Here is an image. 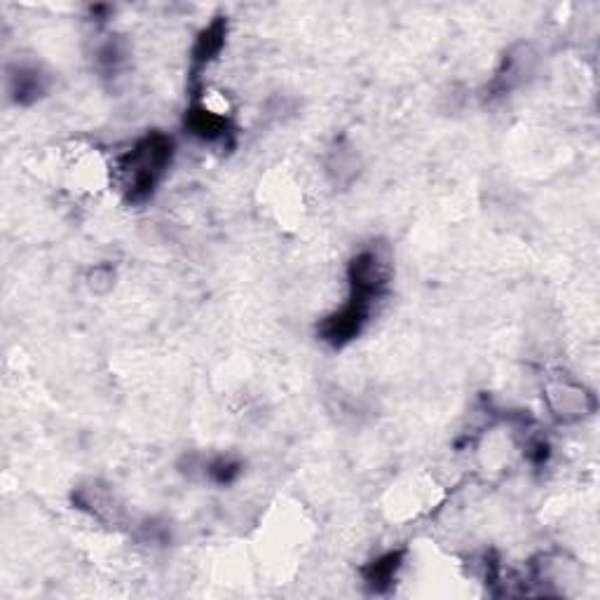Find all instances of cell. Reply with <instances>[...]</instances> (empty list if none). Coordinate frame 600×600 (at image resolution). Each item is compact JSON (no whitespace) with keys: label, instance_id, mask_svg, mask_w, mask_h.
I'll list each match as a JSON object with an SVG mask.
<instances>
[{"label":"cell","instance_id":"6da1fadb","mask_svg":"<svg viewBox=\"0 0 600 600\" xmlns=\"http://www.w3.org/2000/svg\"><path fill=\"white\" fill-rule=\"evenodd\" d=\"M176 143L165 132L136 139L113 165V183L129 204H143L155 195L174 165Z\"/></svg>","mask_w":600,"mask_h":600},{"label":"cell","instance_id":"7a4b0ae2","mask_svg":"<svg viewBox=\"0 0 600 600\" xmlns=\"http://www.w3.org/2000/svg\"><path fill=\"white\" fill-rule=\"evenodd\" d=\"M544 401L551 418L561 422V425H575V422H584L596 413L598 401L589 387H584L577 380L568 378V375H556L549 378L544 385Z\"/></svg>","mask_w":600,"mask_h":600},{"label":"cell","instance_id":"3957f363","mask_svg":"<svg viewBox=\"0 0 600 600\" xmlns=\"http://www.w3.org/2000/svg\"><path fill=\"white\" fill-rule=\"evenodd\" d=\"M225 36H228V24H225L223 19H216V22H211L207 29L200 31V36H197L193 45V52H190L193 78H200V73L207 71V68L218 59V54L223 52Z\"/></svg>","mask_w":600,"mask_h":600},{"label":"cell","instance_id":"277c9868","mask_svg":"<svg viewBox=\"0 0 600 600\" xmlns=\"http://www.w3.org/2000/svg\"><path fill=\"white\" fill-rule=\"evenodd\" d=\"M406 551H385L378 558H373L371 563L364 565L361 575H364V584L373 593H385L394 584V579L399 577L401 568H404Z\"/></svg>","mask_w":600,"mask_h":600},{"label":"cell","instance_id":"5b68a950","mask_svg":"<svg viewBox=\"0 0 600 600\" xmlns=\"http://www.w3.org/2000/svg\"><path fill=\"white\" fill-rule=\"evenodd\" d=\"M75 504L80 509L90 511L99 521H115L120 511V504L115 500L113 490L94 481L87 483V486H80L78 493H75Z\"/></svg>","mask_w":600,"mask_h":600},{"label":"cell","instance_id":"8992f818","mask_svg":"<svg viewBox=\"0 0 600 600\" xmlns=\"http://www.w3.org/2000/svg\"><path fill=\"white\" fill-rule=\"evenodd\" d=\"M47 90V75L38 66H19L10 75V94L17 104H33Z\"/></svg>","mask_w":600,"mask_h":600},{"label":"cell","instance_id":"52a82bcc","mask_svg":"<svg viewBox=\"0 0 600 600\" xmlns=\"http://www.w3.org/2000/svg\"><path fill=\"white\" fill-rule=\"evenodd\" d=\"M359 172V158L357 153L345 143H338L336 148L331 150L329 160H326V174L329 179L336 183V186H347L354 176Z\"/></svg>","mask_w":600,"mask_h":600}]
</instances>
